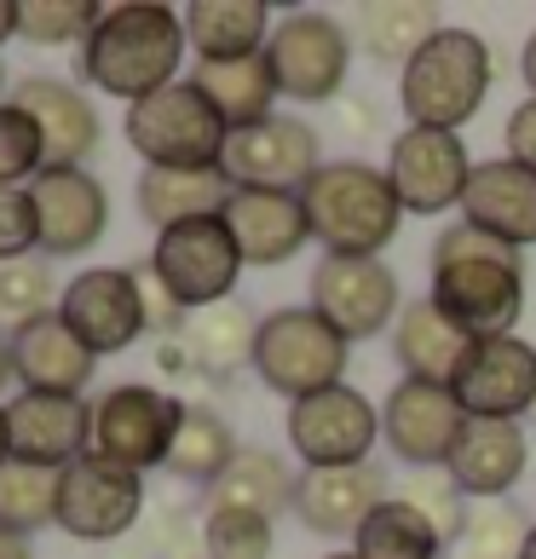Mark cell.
I'll return each mask as SVG.
<instances>
[{"label": "cell", "mask_w": 536, "mask_h": 559, "mask_svg": "<svg viewBox=\"0 0 536 559\" xmlns=\"http://www.w3.org/2000/svg\"><path fill=\"white\" fill-rule=\"evenodd\" d=\"M467 432V409L456 399V386H439V381H398L381 404V439L386 450L409 467H444L450 450L462 444Z\"/></svg>", "instance_id": "obj_15"}, {"label": "cell", "mask_w": 536, "mask_h": 559, "mask_svg": "<svg viewBox=\"0 0 536 559\" xmlns=\"http://www.w3.org/2000/svg\"><path fill=\"white\" fill-rule=\"evenodd\" d=\"M128 144L144 156V168H168V174H202L225 162L231 128L219 121V110L202 98L191 75H179L174 87H162L151 98L128 105Z\"/></svg>", "instance_id": "obj_5"}, {"label": "cell", "mask_w": 536, "mask_h": 559, "mask_svg": "<svg viewBox=\"0 0 536 559\" xmlns=\"http://www.w3.org/2000/svg\"><path fill=\"white\" fill-rule=\"evenodd\" d=\"M462 219L473 231L508 242V248H531L536 242V174L520 168V162H508V156L473 162Z\"/></svg>", "instance_id": "obj_24"}, {"label": "cell", "mask_w": 536, "mask_h": 559, "mask_svg": "<svg viewBox=\"0 0 536 559\" xmlns=\"http://www.w3.org/2000/svg\"><path fill=\"white\" fill-rule=\"evenodd\" d=\"M490 81H497L490 40L479 29H439L398 75V105L409 116V128L462 133L490 98Z\"/></svg>", "instance_id": "obj_4"}, {"label": "cell", "mask_w": 536, "mask_h": 559, "mask_svg": "<svg viewBox=\"0 0 536 559\" xmlns=\"http://www.w3.org/2000/svg\"><path fill=\"white\" fill-rule=\"evenodd\" d=\"M456 399L473 421H525L536 409V346L525 335L473 341L456 369Z\"/></svg>", "instance_id": "obj_17"}, {"label": "cell", "mask_w": 536, "mask_h": 559, "mask_svg": "<svg viewBox=\"0 0 536 559\" xmlns=\"http://www.w3.org/2000/svg\"><path fill=\"white\" fill-rule=\"evenodd\" d=\"M0 559H35V548L24 543V536H7V531H0Z\"/></svg>", "instance_id": "obj_45"}, {"label": "cell", "mask_w": 536, "mask_h": 559, "mask_svg": "<svg viewBox=\"0 0 536 559\" xmlns=\"http://www.w3.org/2000/svg\"><path fill=\"white\" fill-rule=\"evenodd\" d=\"M520 75H525V87H531V98H536V29H531L525 52H520Z\"/></svg>", "instance_id": "obj_44"}, {"label": "cell", "mask_w": 536, "mask_h": 559, "mask_svg": "<svg viewBox=\"0 0 536 559\" xmlns=\"http://www.w3.org/2000/svg\"><path fill=\"white\" fill-rule=\"evenodd\" d=\"M7 432H12V462L58 467L93 450V404L70 392H24L7 404Z\"/></svg>", "instance_id": "obj_19"}, {"label": "cell", "mask_w": 536, "mask_h": 559, "mask_svg": "<svg viewBox=\"0 0 536 559\" xmlns=\"http://www.w3.org/2000/svg\"><path fill=\"white\" fill-rule=\"evenodd\" d=\"M237 185L225 179V168H202V174H168V168H144L139 174V214L168 231L184 219H214L225 214Z\"/></svg>", "instance_id": "obj_31"}, {"label": "cell", "mask_w": 536, "mask_h": 559, "mask_svg": "<svg viewBox=\"0 0 536 559\" xmlns=\"http://www.w3.org/2000/svg\"><path fill=\"white\" fill-rule=\"evenodd\" d=\"M47 174V151H40V128L7 98L0 105V191H17V185H35Z\"/></svg>", "instance_id": "obj_40"}, {"label": "cell", "mask_w": 536, "mask_h": 559, "mask_svg": "<svg viewBox=\"0 0 536 559\" xmlns=\"http://www.w3.org/2000/svg\"><path fill=\"white\" fill-rule=\"evenodd\" d=\"M12 462V432H7V404H0V467Z\"/></svg>", "instance_id": "obj_48"}, {"label": "cell", "mask_w": 536, "mask_h": 559, "mask_svg": "<svg viewBox=\"0 0 536 559\" xmlns=\"http://www.w3.org/2000/svg\"><path fill=\"white\" fill-rule=\"evenodd\" d=\"M386 179H393L404 214H444V209H462L473 156H467L462 133L404 128L393 139V151H386Z\"/></svg>", "instance_id": "obj_16"}, {"label": "cell", "mask_w": 536, "mask_h": 559, "mask_svg": "<svg viewBox=\"0 0 536 559\" xmlns=\"http://www.w3.org/2000/svg\"><path fill=\"white\" fill-rule=\"evenodd\" d=\"M144 513V479L105 455H81L58 479V531L75 543H116L128 536Z\"/></svg>", "instance_id": "obj_13"}, {"label": "cell", "mask_w": 536, "mask_h": 559, "mask_svg": "<svg viewBox=\"0 0 536 559\" xmlns=\"http://www.w3.org/2000/svg\"><path fill=\"white\" fill-rule=\"evenodd\" d=\"M7 381H17V369H12V335H0V392H7Z\"/></svg>", "instance_id": "obj_47"}, {"label": "cell", "mask_w": 536, "mask_h": 559, "mask_svg": "<svg viewBox=\"0 0 536 559\" xmlns=\"http://www.w3.org/2000/svg\"><path fill=\"white\" fill-rule=\"evenodd\" d=\"M17 35V0H0V47Z\"/></svg>", "instance_id": "obj_46"}, {"label": "cell", "mask_w": 536, "mask_h": 559, "mask_svg": "<svg viewBox=\"0 0 536 559\" xmlns=\"http://www.w3.org/2000/svg\"><path fill=\"white\" fill-rule=\"evenodd\" d=\"M254 341H260V318L242 300H219L209 312L184 318V364L202 369V376H237L242 364L254 369Z\"/></svg>", "instance_id": "obj_28"}, {"label": "cell", "mask_w": 536, "mask_h": 559, "mask_svg": "<svg viewBox=\"0 0 536 559\" xmlns=\"http://www.w3.org/2000/svg\"><path fill=\"white\" fill-rule=\"evenodd\" d=\"M237 432H231V421L219 416V409H209V404H184V421H179V432H174V450H168V473L174 479H184V485H202L209 490L225 467L237 462Z\"/></svg>", "instance_id": "obj_33"}, {"label": "cell", "mask_w": 536, "mask_h": 559, "mask_svg": "<svg viewBox=\"0 0 536 559\" xmlns=\"http://www.w3.org/2000/svg\"><path fill=\"white\" fill-rule=\"evenodd\" d=\"M358 559H444V536L409 496H386L353 536Z\"/></svg>", "instance_id": "obj_34"}, {"label": "cell", "mask_w": 536, "mask_h": 559, "mask_svg": "<svg viewBox=\"0 0 536 559\" xmlns=\"http://www.w3.org/2000/svg\"><path fill=\"white\" fill-rule=\"evenodd\" d=\"M323 559H358V554H323Z\"/></svg>", "instance_id": "obj_50"}, {"label": "cell", "mask_w": 536, "mask_h": 559, "mask_svg": "<svg viewBox=\"0 0 536 559\" xmlns=\"http://www.w3.org/2000/svg\"><path fill=\"white\" fill-rule=\"evenodd\" d=\"M12 369H17V381H24V392H70V399H81L98 358L70 335L64 318L47 312L24 329H12Z\"/></svg>", "instance_id": "obj_25"}, {"label": "cell", "mask_w": 536, "mask_h": 559, "mask_svg": "<svg viewBox=\"0 0 536 559\" xmlns=\"http://www.w3.org/2000/svg\"><path fill=\"white\" fill-rule=\"evenodd\" d=\"M179 421H184V404L174 392H156L144 381L110 386L105 399L93 404V455H105V462L144 479L151 467H168Z\"/></svg>", "instance_id": "obj_9"}, {"label": "cell", "mask_w": 536, "mask_h": 559, "mask_svg": "<svg viewBox=\"0 0 536 559\" xmlns=\"http://www.w3.org/2000/svg\"><path fill=\"white\" fill-rule=\"evenodd\" d=\"M202 559H272V520L242 513V508H209Z\"/></svg>", "instance_id": "obj_39"}, {"label": "cell", "mask_w": 536, "mask_h": 559, "mask_svg": "<svg viewBox=\"0 0 536 559\" xmlns=\"http://www.w3.org/2000/svg\"><path fill=\"white\" fill-rule=\"evenodd\" d=\"M386 473L376 462L364 467H300L295 473V520L318 536H358V525L386 502Z\"/></svg>", "instance_id": "obj_20"}, {"label": "cell", "mask_w": 536, "mask_h": 559, "mask_svg": "<svg viewBox=\"0 0 536 559\" xmlns=\"http://www.w3.org/2000/svg\"><path fill=\"white\" fill-rule=\"evenodd\" d=\"M520 559H536V525H531V536H525V554Z\"/></svg>", "instance_id": "obj_49"}, {"label": "cell", "mask_w": 536, "mask_h": 559, "mask_svg": "<svg viewBox=\"0 0 536 559\" xmlns=\"http://www.w3.org/2000/svg\"><path fill=\"white\" fill-rule=\"evenodd\" d=\"M265 64L277 75V93L295 105H329L353 70V35L335 12H288L265 40Z\"/></svg>", "instance_id": "obj_8"}, {"label": "cell", "mask_w": 536, "mask_h": 559, "mask_svg": "<svg viewBox=\"0 0 536 559\" xmlns=\"http://www.w3.org/2000/svg\"><path fill=\"white\" fill-rule=\"evenodd\" d=\"M35 225H40V254L47 260H75L98 248L110 225V197L87 168H47L29 185Z\"/></svg>", "instance_id": "obj_18"}, {"label": "cell", "mask_w": 536, "mask_h": 559, "mask_svg": "<svg viewBox=\"0 0 536 559\" xmlns=\"http://www.w3.org/2000/svg\"><path fill=\"white\" fill-rule=\"evenodd\" d=\"M439 12L432 7H416V0H381V7H353L346 17V35H353V47L369 52L376 64H393L398 75L409 70V58H416L432 35H439Z\"/></svg>", "instance_id": "obj_29"}, {"label": "cell", "mask_w": 536, "mask_h": 559, "mask_svg": "<svg viewBox=\"0 0 536 559\" xmlns=\"http://www.w3.org/2000/svg\"><path fill=\"white\" fill-rule=\"evenodd\" d=\"M196 87H202V98L219 110V121L231 133H242V128H260V121H272L277 116V75H272V64H265V52H254V58H231V64H196Z\"/></svg>", "instance_id": "obj_30"}, {"label": "cell", "mask_w": 536, "mask_h": 559, "mask_svg": "<svg viewBox=\"0 0 536 559\" xmlns=\"http://www.w3.org/2000/svg\"><path fill=\"white\" fill-rule=\"evenodd\" d=\"M179 559H191V554H179Z\"/></svg>", "instance_id": "obj_52"}, {"label": "cell", "mask_w": 536, "mask_h": 559, "mask_svg": "<svg viewBox=\"0 0 536 559\" xmlns=\"http://www.w3.org/2000/svg\"><path fill=\"white\" fill-rule=\"evenodd\" d=\"M312 312L335 329L341 341H376L381 329H393L404 312L398 272L386 260H346L323 254L312 272Z\"/></svg>", "instance_id": "obj_12"}, {"label": "cell", "mask_w": 536, "mask_h": 559, "mask_svg": "<svg viewBox=\"0 0 536 559\" xmlns=\"http://www.w3.org/2000/svg\"><path fill=\"white\" fill-rule=\"evenodd\" d=\"M219 168L237 191H306V179L323 168V144H318L312 121L272 116L260 128L231 133Z\"/></svg>", "instance_id": "obj_14"}, {"label": "cell", "mask_w": 536, "mask_h": 559, "mask_svg": "<svg viewBox=\"0 0 536 559\" xmlns=\"http://www.w3.org/2000/svg\"><path fill=\"white\" fill-rule=\"evenodd\" d=\"M525 467H531V439L520 421H473L467 416L462 444L444 462V479L467 502H508V490L525 479Z\"/></svg>", "instance_id": "obj_22"}, {"label": "cell", "mask_w": 536, "mask_h": 559, "mask_svg": "<svg viewBox=\"0 0 536 559\" xmlns=\"http://www.w3.org/2000/svg\"><path fill=\"white\" fill-rule=\"evenodd\" d=\"M427 300L473 341L513 335L525 312V248L473 231L467 219L444 225L432 242V288Z\"/></svg>", "instance_id": "obj_1"}, {"label": "cell", "mask_w": 536, "mask_h": 559, "mask_svg": "<svg viewBox=\"0 0 536 559\" xmlns=\"http://www.w3.org/2000/svg\"><path fill=\"white\" fill-rule=\"evenodd\" d=\"M58 318L64 329L93 352V358H110V352H128L144 329H151V306H144V277L128 265H93L64 283L58 295Z\"/></svg>", "instance_id": "obj_11"}, {"label": "cell", "mask_w": 536, "mask_h": 559, "mask_svg": "<svg viewBox=\"0 0 536 559\" xmlns=\"http://www.w3.org/2000/svg\"><path fill=\"white\" fill-rule=\"evenodd\" d=\"M12 105L40 128L47 168H81V162L98 151V110H93V98L81 93L75 81L24 75V81L12 87Z\"/></svg>", "instance_id": "obj_21"}, {"label": "cell", "mask_w": 536, "mask_h": 559, "mask_svg": "<svg viewBox=\"0 0 536 559\" xmlns=\"http://www.w3.org/2000/svg\"><path fill=\"white\" fill-rule=\"evenodd\" d=\"M105 7L93 0H17V35L35 47H81Z\"/></svg>", "instance_id": "obj_38"}, {"label": "cell", "mask_w": 536, "mask_h": 559, "mask_svg": "<svg viewBox=\"0 0 536 559\" xmlns=\"http://www.w3.org/2000/svg\"><path fill=\"white\" fill-rule=\"evenodd\" d=\"M58 295L64 288L52 283V265L47 260H0V323H12V329H24L35 318H47L58 312Z\"/></svg>", "instance_id": "obj_37"}, {"label": "cell", "mask_w": 536, "mask_h": 559, "mask_svg": "<svg viewBox=\"0 0 536 559\" xmlns=\"http://www.w3.org/2000/svg\"><path fill=\"white\" fill-rule=\"evenodd\" d=\"M404 496H409V502H416V508L427 513V520H432V531L444 536V548L467 531V496H462L456 485H450V479H416Z\"/></svg>", "instance_id": "obj_42"}, {"label": "cell", "mask_w": 536, "mask_h": 559, "mask_svg": "<svg viewBox=\"0 0 536 559\" xmlns=\"http://www.w3.org/2000/svg\"><path fill=\"white\" fill-rule=\"evenodd\" d=\"M525 513L513 502H485L467 513V531L444 548V559H520L525 554Z\"/></svg>", "instance_id": "obj_36"}, {"label": "cell", "mask_w": 536, "mask_h": 559, "mask_svg": "<svg viewBox=\"0 0 536 559\" xmlns=\"http://www.w3.org/2000/svg\"><path fill=\"white\" fill-rule=\"evenodd\" d=\"M473 352V335H462L439 306L427 295L421 300H404V312L393 323V358L404 364L409 381H439V386H456V369Z\"/></svg>", "instance_id": "obj_26"}, {"label": "cell", "mask_w": 536, "mask_h": 559, "mask_svg": "<svg viewBox=\"0 0 536 559\" xmlns=\"http://www.w3.org/2000/svg\"><path fill=\"white\" fill-rule=\"evenodd\" d=\"M353 364V341H341L312 306H283V312L260 318L254 341V376L277 392V399L300 404L312 392H329L346 381Z\"/></svg>", "instance_id": "obj_6"}, {"label": "cell", "mask_w": 536, "mask_h": 559, "mask_svg": "<svg viewBox=\"0 0 536 559\" xmlns=\"http://www.w3.org/2000/svg\"><path fill=\"white\" fill-rule=\"evenodd\" d=\"M184 47H191L184 40V12L156 7V0H128V7H105L93 35L75 47V75L105 98L139 105V98L179 81Z\"/></svg>", "instance_id": "obj_2"}, {"label": "cell", "mask_w": 536, "mask_h": 559, "mask_svg": "<svg viewBox=\"0 0 536 559\" xmlns=\"http://www.w3.org/2000/svg\"><path fill=\"white\" fill-rule=\"evenodd\" d=\"M29 254H40V225L29 185H17V191H0V260H29Z\"/></svg>", "instance_id": "obj_41"}, {"label": "cell", "mask_w": 536, "mask_h": 559, "mask_svg": "<svg viewBox=\"0 0 536 559\" xmlns=\"http://www.w3.org/2000/svg\"><path fill=\"white\" fill-rule=\"evenodd\" d=\"M381 444V409L358 386H329L288 404V450L300 467H364Z\"/></svg>", "instance_id": "obj_10"}, {"label": "cell", "mask_w": 536, "mask_h": 559, "mask_svg": "<svg viewBox=\"0 0 536 559\" xmlns=\"http://www.w3.org/2000/svg\"><path fill=\"white\" fill-rule=\"evenodd\" d=\"M0 87H7V70H0Z\"/></svg>", "instance_id": "obj_51"}, {"label": "cell", "mask_w": 536, "mask_h": 559, "mask_svg": "<svg viewBox=\"0 0 536 559\" xmlns=\"http://www.w3.org/2000/svg\"><path fill=\"white\" fill-rule=\"evenodd\" d=\"M300 202L312 219V242H323V254L346 260H381V248L404 225V202L376 162H323L306 179Z\"/></svg>", "instance_id": "obj_3"}, {"label": "cell", "mask_w": 536, "mask_h": 559, "mask_svg": "<svg viewBox=\"0 0 536 559\" xmlns=\"http://www.w3.org/2000/svg\"><path fill=\"white\" fill-rule=\"evenodd\" d=\"M502 139H508V162H520V168L536 174V98H525V105L508 116Z\"/></svg>", "instance_id": "obj_43"}, {"label": "cell", "mask_w": 536, "mask_h": 559, "mask_svg": "<svg viewBox=\"0 0 536 559\" xmlns=\"http://www.w3.org/2000/svg\"><path fill=\"white\" fill-rule=\"evenodd\" d=\"M151 277L179 312H209V306L231 300V288L242 277V254H237V242H231L219 214L214 219H184V225L156 231Z\"/></svg>", "instance_id": "obj_7"}, {"label": "cell", "mask_w": 536, "mask_h": 559, "mask_svg": "<svg viewBox=\"0 0 536 559\" xmlns=\"http://www.w3.org/2000/svg\"><path fill=\"white\" fill-rule=\"evenodd\" d=\"M209 508H242V513H260V520H277L283 508H295V473H288L277 450L242 444L237 462L209 485Z\"/></svg>", "instance_id": "obj_32"}, {"label": "cell", "mask_w": 536, "mask_h": 559, "mask_svg": "<svg viewBox=\"0 0 536 559\" xmlns=\"http://www.w3.org/2000/svg\"><path fill=\"white\" fill-rule=\"evenodd\" d=\"M58 467H35V462H7L0 467V531L7 536H29L58 525Z\"/></svg>", "instance_id": "obj_35"}, {"label": "cell", "mask_w": 536, "mask_h": 559, "mask_svg": "<svg viewBox=\"0 0 536 559\" xmlns=\"http://www.w3.org/2000/svg\"><path fill=\"white\" fill-rule=\"evenodd\" d=\"M225 231H231L242 265H283L312 242L300 191H231L225 202Z\"/></svg>", "instance_id": "obj_23"}, {"label": "cell", "mask_w": 536, "mask_h": 559, "mask_svg": "<svg viewBox=\"0 0 536 559\" xmlns=\"http://www.w3.org/2000/svg\"><path fill=\"white\" fill-rule=\"evenodd\" d=\"M272 12L265 0H191L184 7V40L196 47V64H231L254 58L272 40Z\"/></svg>", "instance_id": "obj_27"}]
</instances>
